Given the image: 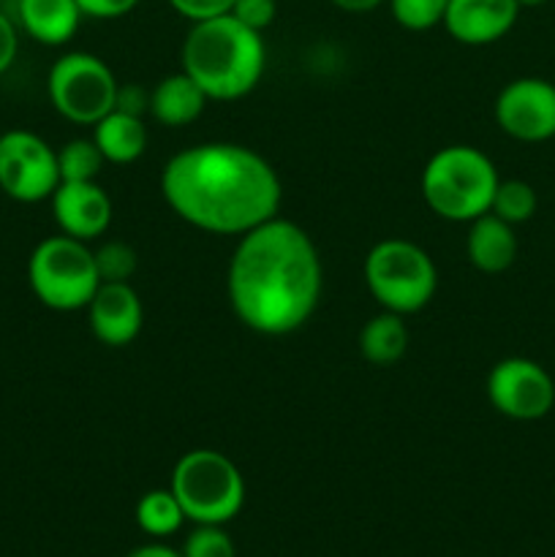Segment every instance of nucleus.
Masks as SVG:
<instances>
[{
    "label": "nucleus",
    "instance_id": "nucleus-1",
    "mask_svg": "<svg viewBox=\"0 0 555 557\" xmlns=\"http://www.w3.org/2000/svg\"><path fill=\"white\" fill-rule=\"evenodd\" d=\"M324 288L316 243L303 226L275 215L239 234L226 272L229 305L248 330L288 335L308 324Z\"/></svg>",
    "mask_w": 555,
    "mask_h": 557
},
{
    "label": "nucleus",
    "instance_id": "nucleus-2",
    "mask_svg": "<svg viewBox=\"0 0 555 557\" xmlns=\"http://www.w3.org/2000/svg\"><path fill=\"white\" fill-rule=\"evenodd\" d=\"M161 194L174 215L223 237H239L275 218L283 199L272 163L234 141H205L169 158Z\"/></svg>",
    "mask_w": 555,
    "mask_h": 557
},
{
    "label": "nucleus",
    "instance_id": "nucleus-3",
    "mask_svg": "<svg viewBox=\"0 0 555 557\" xmlns=\"http://www.w3.org/2000/svg\"><path fill=\"white\" fill-rule=\"evenodd\" d=\"M180 65L210 101H237L256 90L264 76V38L232 14L190 22Z\"/></svg>",
    "mask_w": 555,
    "mask_h": 557
},
{
    "label": "nucleus",
    "instance_id": "nucleus-4",
    "mask_svg": "<svg viewBox=\"0 0 555 557\" xmlns=\"http://www.w3.org/2000/svg\"><path fill=\"white\" fill-rule=\"evenodd\" d=\"M501 177L495 163L471 145L441 147L424 163L422 199L439 218L452 223H471L493 207Z\"/></svg>",
    "mask_w": 555,
    "mask_h": 557
},
{
    "label": "nucleus",
    "instance_id": "nucleus-5",
    "mask_svg": "<svg viewBox=\"0 0 555 557\" xmlns=\"http://www.w3.org/2000/svg\"><path fill=\"white\" fill-rule=\"evenodd\" d=\"M169 490L194 525H226L243 511L245 479L232 457L215 449H190L174 462Z\"/></svg>",
    "mask_w": 555,
    "mask_h": 557
},
{
    "label": "nucleus",
    "instance_id": "nucleus-6",
    "mask_svg": "<svg viewBox=\"0 0 555 557\" xmlns=\"http://www.w3.org/2000/svg\"><path fill=\"white\" fill-rule=\"evenodd\" d=\"M365 286L370 297L397 315L428 308L439 288V270L428 250L411 239H381L365 256Z\"/></svg>",
    "mask_w": 555,
    "mask_h": 557
},
{
    "label": "nucleus",
    "instance_id": "nucleus-7",
    "mask_svg": "<svg viewBox=\"0 0 555 557\" xmlns=\"http://www.w3.org/2000/svg\"><path fill=\"white\" fill-rule=\"evenodd\" d=\"M27 283L44 308L74 313L90 305L101 277L87 243L69 234H54L33 248L27 259Z\"/></svg>",
    "mask_w": 555,
    "mask_h": 557
},
{
    "label": "nucleus",
    "instance_id": "nucleus-8",
    "mask_svg": "<svg viewBox=\"0 0 555 557\" xmlns=\"http://www.w3.org/2000/svg\"><path fill=\"white\" fill-rule=\"evenodd\" d=\"M118 85L112 69L98 54L65 52L47 76L49 103L60 117L76 125H96L114 109Z\"/></svg>",
    "mask_w": 555,
    "mask_h": 557
},
{
    "label": "nucleus",
    "instance_id": "nucleus-9",
    "mask_svg": "<svg viewBox=\"0 0 555 557\" xmlns=\"http://www.w3.org/2000/svg\"><path fill=\"white\" fill-rule=\"evenodd\" d=\"M60 185L58 150L38 134L11 128L0 134V190L22 205L52 199Z\"/></svg>",
    "mask_w": 555,
    "mask_h": 557
},
{
    "label": "nucleus",
    "instance_id": "nucleus-10",
    "mask_svg": "<svg viewBox=\"0 0 555 557\" xmlns=\"http://www.w3.org/2000/svg\"><path fill=\"white\" fill-rule=\"evenodd\" d=\"M488 400L501 417L536 422L555 406V381L539 362L526 357L501 359L488 375Z\"/></svg>",
    "mask_w": 555,
    "mask_h": 557
},
{
    "label": "nucleus",
    "instance_id": "nucleus-11",
    "mask_svg": "<svg viewBox=\"0 0 555 557\" xmlns=\"http://www.w3.org/2000/svg\"><path fill=\"white\" fill-rule=\"evenodd\" d=\"M495 123L517 141H547L555 136V85L539 76L511 79L495 98Z\"/></svg>",
    "mask_w": 555,
    "mask_h": 557
},
{
    "label": "nucleus",
    "instance_id": "nucleus-12",
    "mask_svg": "<svg viewBox=\"0 0 555 557\" xmlns=\"http://www.w3.org/2000/svg\"><path fill=\"white\" fill-rule=\"evenodd\" d=\"M87 321L98 343L109 348H125L139 337L145 308L131 283H101L87 305Z\"/></svg>",
    "mask_w": 555,
    "mask_h": 557
},
{
    "label": "nucleus",
    "instance_id": "nucleus-13",
    "mask_svg": "<svg viewBox=\"0 0 555 557\" xmlns=\"http://www.w3.org/2000/svg\"><path fill=\"white\" fill-rule=\"evenodd\" d=\"M52 218L60 234L90 243L112 223V199L107 190L92 183H60L52 194Z\"/></svg>",
    "mask_w": 555,
    "mask_h": 557
},
{
    "label": "nucleus",
    "instance_id": "nucleus-14",
    "mask_svg": "<svg viewBox=\"0 0 555 557\" xmlns=\"http://www.w3.org/2000/svg\"><path fill=\"white\" fill-rule=\"evenodd\" d=\"M520 16L517 0H449L444 27L466 47H488L501 41Z\"/></svg>",
    "mask_w": 555,
    "mask_h": 557
},
{
    "label": "nucleus",
    "instance_id": "nucleus-15",
    "mask_svg": "<svg viewBox=\"0 0 555 557\" xmlns=\"http://www.w3.org/2000/svg\"><path fill=\"white\" fill-rule=\"evenodd\" d=\"M468 261L484 275L506 272L517 259V234L515 226L501 221L493 212H484L477 221L468 223L466 237Z\"/></svg>",
    "mask_w": 555,
    "mask_h": 557
},
{
    "label": "nucleus",
    "instance_id": "nucleus-16",
    "mask_svg": "<svg viewBox=\"0 0 555 557\" xmlns=\"http://www.w3.org/2000/svg\"><path fill=\"white\" fill-rule=\"evenodd\" d=\"M20 27L44 47H63L76 36L82 11L76 0H16Z\"/></svg>",
    "mask_w": 555,
    "mask_h": 557
},
{
    "label": "nucleus",
    "instance_id": "nucleus-17",
    "mask_svg": "<svg viewBox=\"0 0 555 557\" xmlns=\"http://www.w3.org/2000/svg\"><path fill=\"white\" fill-rule=\"evenodd\" d=\"M207 101H210V96L180 69L177 74L163 76L150 90V114L161 125L183 128V125H190L201 117Z\"/></svg>",
    "mask_w": 555,
    "mask_h": 557
},
{
    "label": "nucleus",
    "instance_id": "nucleus-18",
    "mask_svg": "<svg viewBox=\"0 0 555 557\" xmlns=\"http://www.w3.org/2000/svg\"><path fill=\"white\" fill-rule=\"evenodd\" d=\"M147 139L150 134H147L145 117H134L118 109L92 125V141L101 150L103 161L118 163V166L139 161L147 150Z\"/></svg>",
    "mask_w": 555,
    "mask_h": 557
},
{
    "label": "nucleus",
    "instance_id": "nucleus-19",
    "mask_svg": "<svg viewBox=\"0 0 555 557\" xmlns=\"http://www.w3.org/2000/svg\"><path fill=\"white\" fill-rule=\"evenodd\" d=\"M408 326L403 321V315L390 313V310H381L379 315L368 321V324L359 330V354L368 359L375 368H390L397 364L408 351Z\"/></svg>",
    "mask_w": 555,
    "mask_h": 557
},
{
    "label": "nucleus",
    "instance_id": "nucleus-20",
    "mask_svg": "<svg viewBox=\"0 0 555 557\" xmlns=\"http://www.w3.org/2000/svg\"><path fill=\"white\" fill-rule=\"evenodd\" d=\"M185 522V511L172 490H150L136 504V525L152 539H166L177 533Z\"/></svg>",
    "mask_w": 555,
    "mask_h": 557
},
{
    "label": "nucleus",
    "instance_id": "nucleus-21",
    "mask_svg": "<svg viewBox=\"0 0 555 557\" xmlns=\"http://www.w3.org/2000/svg\"><path fill=\"white\" fill-rule=\"evenodd\" d=\"M103 156L90 139H71L58 150L60 183H92L103 169Z\"/></svg>",
    "mask_w": 555,
    "mask_h": 557
},
{
    "label": "nucleus",
    "instance_id": "nucleus-22",
    "mask_svg": "<svg viewBox=\"0 0 555 557\" xmlns=\"http://www.w3.org/2000/svg\"><path fill=\"white\" fill-rule=\"evenodd\" d=\"M536 207L539 199L531 183H526V180H501L490 212L498 215L501 221L511 223V226H520V223L531 221Z\"/></svg>",
    "mask_w": 555,
    "mask_h": 557
},
{
    "label": "nucleus",
    "instance_id": "nucleus-23",
    "mask_svg": "<svg viewBox=\"0 0 555 557\" xmlns=\"http://www.w3.org/2000/svg\"><path fill=\"white\" fill-rule=\"evenodd\" d=\"M392 16L400 27L414 33L430 30L435 25H444V14L449 0H386Z\"/></svg>",
    "mask_w": 555,
    "mask_h": 557
},
{
    "label": "nucleus",
    "instance_id": "nucleus-24",
    "mask_svg": "<svg viewBox=\"0 0 555 557\" xmlns=\"http://www.w3.org/2000/svg\"><path fill=\"white\" fill-rule=\"evenodd\" d=\"M101 283H128L136 272V250L128 243L109 239L101 248L92 250Z\"/></svg>",
    "mask_w": 555,
    "mask_h": 557
},
{
    "label": "nucleus",
    "instance_id": "nucleus-25",
    "mask_svg": "<svg viewBox=\"0 0 555 557\" xmlns=\"http://www.w3.org/2000/svg\"><path fill=\"white\" fill-rule=\"evenodd\" d=\"M180 553L183 557H237V547L223 525H196Z\"/></svg>",
    "mask_w": 555,
    "mask_h": 557
},
{
    "label": "nucleus",
    "instance_id": "nucleus-26",
    "mask_svg": "<svg viewBox=\"0 0 555 557\" xmlns=\"http://www.w3.org/2000/svg\"><path fill=\"white\" fill-rule=\"evenodd\" d=\"M229 14L248 25L250 30H267L278 16V0H234Z\"/></svg>",
    "mask_w": 555,
    "mask_h": 557
},
{
    "label": "nucleus",
    "instance_id": "nucleus-27",
    "mask_svg": "<svg viewBox=\"0 0 555 557\" xmlns=\"http://www.w3.org/2000/svg\"><path fill=\"white\" fill-rule=\"evenodd\" d=\"M169 5L188 22H201L229 14L234 0H169Z\"/></svg>",
    "mask_w": 555,
    "mask_h": 557
},
{
    "label": "nucleus",
    "instance_id": "nucleus-28",
    "mask_svg": "<svg viewBox=\"0 0 555 557\" xmlns=\"http://www.w3.org/2000/svg\"><path fill=\"white\" fill-rule=\"evenodd\" d=\"M139 0H76L82 16L90 20H120V16L131 14Z\"/></svg>",
    "mask_w": 555,
    "mask_h": 557
},
{
    "label": "nucleus",
    "instance_id": "nucleus-29",
    "mask_svg": "<svg viewBox=\"0 0 555 557\" xmlns=\"http://www.w3.org/2000/svg\"><path fill=\"white\" fill-rule=\"evenodd\" d=\"M114 109L125 114H134V117H145L150 112V92L141 85H118V96H114Z\"/></svg>",
    "mask_w": 555,
    "mask_h": 557
},
{
    "label": "nucleus",
    "instance_id": "nucleus-30",
    "mask_svg": "<svg viewBox=\"0 0 555 557\" xmlns=\"http://www.w3.org/2000/svg\"><path fill=\"white\" fill-rule=\"evenodd\" d=\"M16 52H20V36H16V25L9 16L0 11V74L14 65Z\"/></svg>",
    "mask_w": 555,
    "mask_h": 557
},
{
    "label": "nucleus",
    "instance_id": "nucleus-31",
    "mask_svg": "<svg viewBox=\"0 0 555 557\" xmlns=\"http://www.w3.org/2000/svg\"><path fill=\"white\" fill-rule=\"evenodd\" d=\"M125 557H183V553H180V549H172L169 544L156 542V544H141V547L131 549Z\"/></svg>",
    "mask_w": 555,
    "mask_h": 557
},
{
    "label": "nucleus",
    "instance_id": "nucleus-32",
    "mask_svg": "<svg viewBox=\"0 0 555 557\" xmlns=\"http://www.w3.org/2000/svg\"><path fill=\"white\" fill-rule=\"evenodd\" d=\"M386 0H332V5H337L341 11H348V14H368V11H375Z\"/></svg>",
    "mask_w": 555,
    "mask_h": 557
},
{
    "label": "nucleus",
    "instance_id": "nucleus-33",
    "mask_svg": "<svg viewBox=\"0 0 555 557\" xmlns=\"http://www.w3.org/2000/svg\"><path fill=\"white\" fill-rule=\"evenodd\" d=\"M520 3V9H536V5H544L547 0H517Z\"/></svg>",
    "mask_w": 555,
    "mask_h": 557
},
{
    "label": "nucleus",
    "instance_id": "nucleus-34",
    "mask_svg": "<svg viewBox=\"0 0 555 557\" xmlns=\"http://www.w3.org/2000/svg\"><path fill=\"white\" fill-rule=\"evenodd\" d=\"M0 3H3V0H0Z\"/></svg>",
    "mask_w": 555,
    "mask_h": 557
}]
</instances>
